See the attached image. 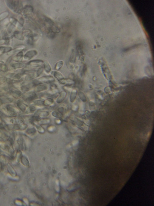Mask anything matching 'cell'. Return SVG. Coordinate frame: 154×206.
I'll return each mask as SVG.
<instances>
[{
  "label": "cell",
  "mask_w": 154,
  "mask_h": 206,
  "mask_svg": "<svg viewBox=\"0 0 154 206\" xmlns=\"http://www.w3.org/2000/svg\"><path fill=\"white\" fill-rule=\"evenodd\" d=\"M19 109L10 104H7L6 107L3 109V111L8 115L10 116H16Z\"/></svg>",
  "instance_id": "cell-1"
},
{
  "label": "cell",
  "mask_w": 154,
  "mask_h": 206,
  "mask_svg": "<svg viewBox=\"0 0 154 206\" xmlns=\"http://www.w3.org/2000/svg\"><path fill=\"white\" fill-rule=\"evenodd\" d=\"M8 6L15 12L19 13L22 11V5L19 1H8Z\"/></svg>",
  "instance_id": "cell-2"
},
{
  "label": "cell",
  "mask_w": 154,
  "mask_h": 206,
  "mask_svg": "<svg viewBox=\"0 0 154 206\" xmlns=\"http://www.w3.org/2000/svg\"><path fill=\"white\" fill-rule=\"evenodd\" d=\"M22 98L26 101H33L38 98V95L35 92H31L26 93L22 96Z\"/></svg>",
  "instance_id": "cell-3"
},
{
  "label": "cell",
  "mask_w": 154,
  "mask_h": 206,
  "mask_svg": "<svg viewBox=\"0 0 154 206\" xmlns=\"http://www.w3.org/2000/svg\"><path fill=\"white\" fill-rule=\"evenodd\" d=\"M55 79L53 76L51 75L44 76L41 77L38 79L40 83H44L47 84H51L55 81Z\"/></svg>",
  "instance_id": "cell-4"
},
{
  "label": "cell",
  "mask_w": 154,
  "mask_h": 206,
  "mask_svg": "<svg viewBox=\"0 0 154 206\" xmlns=\"http://www.w3.org/2000/svg\"><path fill=\"white\" fill-rule=\"evenodd\" d=\"M16 105L17 107L19 110H20L23 113H25L26 112V111L27 110L28 107H29L28 105L24 103L20 99L17 100Z\"/></svg>",
  "instance_id": "cell-5"
},
{
  "label": "cell",
  "mask_w": 154,
  "mask_h": 206,
  "mask_svg": "<svg viewBox=\"0 0 154 206\" xmlns=\"http://www.w3.org/2000/svg\"><path fill=\"white\" fill-rule=\"evenodd\" d=\"M44 63V61L41 60H34L31 61L26 64L29 67H42Z\"/></svg>",
  "instance_id": "cell-6"
},
{
  "label": "cell",
  "mask_w": 154,
  "mask_h": 206,
  "mask_svg": "<svg viewBox=\"0 0 154 206\" xmlns=\"http://www.w3.org/2000/svg\"><path fill=\"white\" fill-rule=\"evenodd\" d=\"M37 54V51L35 50H30L27 52L23 57V59L25 61H29L33 58Z\"/></svg>",
  "instance_id": "cell-7"
},
{
  "label": "cell",
  "mask_w": 154,
  "mask_h": 206,
  "mask_svg": "<svg viewBox=\"0 0 154 206\" xmlns=\"http://www.w3.org/2000/svg\"><path fill=\"white\" fill-rule=\"evenodd\" d=\"M42 21L44 25L48 29L50 28L51 27L54 25V22L52 21L50 19L47 17H44V18L42 19Z\"/></svg>",
  "instance_id": "cell-8"
},
{
  "label": "cell",
  "mask_w": 154,
  "mask_h": 206,
  "mask_svg": "<svg viewBox=\"0 0 154 206\" xmlns=\"http://www.w3.org/2000/svg\"><path fill=\"white\" fill-rule=\"evenodd\" d=\"M27 73H27V75L25 77V79L26 81H31L38 77L36 71H31L28 72Z\"/></svg>",
  "instance_id": "cell-9"
},
{
  "label": "cell",
  "mask_w": 154,
  "mask_h": 206,
  "mask_svg": "<svg viewBox=\"0 0 154 206\" xmlns=\"http://www.w3.org/2000/svg\"><path fill=\"white\" fill-rule=\"evenodd\" d=\"M48 88V86L45 84H39L36 86H35L34 92L35 93H40L46 91L47 90Z\"/></svg>",
  "instance_id": "cell-10"
},
{
  "label": "cell",
  "mask_w": 154,
  "mask_h": 206,
  "mask_svg": "<svg viewBox=\"0 0 154 206\" xmlns=\"http://www.w3.org/2000/svg\"><path fill=\"white\" fill-rule=\"evenodd\" d=\"M11 96L12 97L15 99H19V98L22 97L23 96V93L21 90L16 89L12 91L11 93Z\"/></svg>",
  "instance_id": "cell-11"
},
{
  "label": "cell",
  "mask_w": 154,
  "mask_h": 206,
  "mask_svg": "<svg viewBox=\"0 0 154 206\" xmlns=\"http://www.w3.org/2000/svg\"><path fill=\"white\" fill-rule=\"evenodd\" d=\"M66 92L64 91L61 92L59 94H58V97L56 99V103L58 104L61 103L66 97Z\"/></svg>",
  "instance_id": "cell-12"
},
{
  "label": "cell",
  "mask_w": 154,
  "mask_h": 206,
  "mask_svg": "<svg viewBox=\"0 0 154 206\" xmlns=\"http://www.w3.org/2000/svg\"><path fill=\"white\" fill-rule=\"evenodd\" d=\"M50 114V112L48 111L40 110L36 111L34 114V116L39 118L40 117H47Z\"/></svg>",
  "instance_id": "cell-13"
},
{
  "label": "cell",
  "mask_w": 154,
  "mask_h": 206,
  "mask_svg": "<svg viewBox=\"0 0 154 206\" xmlns=\"http://www.w3.org/2000/svg\"><path fill=\"white\" fill-rule=\"evenodd\" d=\"M26 64L23 62H16L12 63L10 66V69H21L26 66Z\"/></svg>",
  "instance_id": "cell-14"
},
{
  "label": "cell",
  "mask_w": 154,
  "mask_h": 206,
  "mask_svg": "<svg viewBox=\"0 0 154 206\" xmlns=\"http://www.w3.org/2000/svg\"><path fill=\"white\" fill-rule=\"evenodd\" d=\"M33 9L32 7L30 6H26L23 9V14L25 16H29L30 15L32 14L33 13Z\"/></svg>",
  "instance_id": "cell-15"
},
{
  "label": "cell",
  "mask_w": 154,
  "mask_h": 206,
  "mask_svg": "<svg viewBox=\"0 0 154 206\" xmlns=\"http://www.w3.org/2000/svg\"><path fill=\"white\" fill-rule=\"evenodd\" d=\"M13 101L12 98L9 97H3L0 98V103L2 104H9Z\"/></svg>",
  "instance_id": "cell-16"
},
{
  "label": "cell",
  "mask_w": 154,
  "mask_h": 206,
  "mask_svg": "<svg viewBox=\"0 0 154 206\" xmlns=\"http://www.w3.org/2000/svg\"><path fill=\"white\" fill-rule=\"evenodd\" d=\"M51 74L58 80L59 82H60L61 81L64 79L62 75L57 71L52 72H51Z\"/></svg>",
  "instance_id": "cell-17"
},
{
  "label": "cell",
  "mask_w": 154,
  "mask_h": 206,
  "mask_svg": "<svg viewBox=\"0 0 154 206\" xmlns=\"http://www.w3.org/2000/svg\"><path fill=\"white\" fill-rule=\"evenodd\" d=\"M24 57V54L22 51H20L17 54L16 56L13 57V59L14 61L17 62H19L22 61Z\"/></svg>",
  "instance_id": "cell-18"
},
{
  "label": "cell",
  "mask_w": 154,
  "mask_h": 206,
  "mask_svg": "<svg viewBox=\"0 0 154 206\" xmlns=\"http://www.w3.org/2000/svg\"><path fill=\"white\" fill-rule=\"evenodd\" d=\"M54 103V101L53 98L48 97L44 100V106H51Z\"/></svg>",
  "instance_id": "cell-19"
},
{
  "label": "cell",
  "mask_w": 154,
  "mask_h": 206,
  "mask_svg": "<svg viewBox=\"0 0 154 206\" xmlns=\"http://www.w3.org/2000/svg\"><path fill=\"white\" fill-rule=\"evenodd\" d=\"M31 87V84H26L22 85L20 87L21 91L22 93H27L30 91Z\"/></svg>",
  "instance_id": "cell-20"
},
{
  "label": "cell",
  "mask_w": 154,
  "mask_h": 206,
  "mask_svg": "<svg viewBox=\"0 0 154 206\" xmlns=\"http://www.w3.org/2000/svg\"><path fill=\"white\" fill-rule=\"evenodd\" d=\"M33 105L36 107H44V100L42 99H36V100L32 101Z\"/></svg>",
  "instance_id": "cell-21"
},
{
  "label": "cell",
  "mask_w": 154,
  "mask_h": 206,
  "mask_svg": "<svg viewBox=\"0 0 154 206\" xmlns=\"http://www.w3.org/2000/svg\"><path fill=\"white\" fill-rule=\"evenodd\" d=\"M51 92L50 93L51 94H55L58 93V86L54 84L51 83L50 85Z\"/></svg>",
  "instance_id": "cell-22"
},
{
  "label": "cell",
  "mask_w": 154,
  "mask_h": 206,
  "mask_svg": "<svg viewBox=\"0 0 154 206\" xmlns=\"http://www.w3.org/2000/svg\"><path fill=\"white\" fill-rule=\"evenodd\" d=\"M22 73H13L10 74V78L12 79L14 81H19L20 80L22 77Z\"/></svg>",
  "instance_id": "cell-23"
},
{
  "label": "cell",
  "mask_w": 154,
  "mask_h": 206,
  "mask_svg": "<svg viewBox=\"0 0 154 206\" xmlns=\"http://www.w3.org/2000/svg\"><path fill=\"white\" fill-rule=\"evenodd\" d=\"M43 65H44L43 68H44V69L46 73H51L52 69H51V65H50V64L47 61L44 62Z\"/></svg>",
  "instance_id": "cell-24"
},
{
  "label": "cell",
  "mask_w": 154,
  "mask_h": 206,
  "mask_svg": "<svg viewBox=\"0 0 154 206\" xmlns=\"http://www.w3.org/2000/svg\"><path fill=\"white\" fill-rule=\"evenodd\" d=\"M14 36L16 38L20 40H23L24 39V36L23 34L19 31H15L14 33Z\"/></svg>",
  "instance_id": "cell-25"
},
{
  "label": "cell",
  "mask_w": 154,
  "mask_h": 206,
  "mask_svg": "<svg viewBox=\"0 0 154 206\" xmlns=\"http://www.w3.org/2000/svg\"><path fill=\"white\" fill-rule=\"evenodd\" d=\"M22 33L24 36L29 37H31L33 36L32 33L31 31L29 29H24Z\"/></svg>",
  "instance_id": "cell-26"
},
{
  "label": "cell",
  "mask_w": 154,
  "mask_h": 206,
  "mask_svg": "<svg viewBox=\"0 0 154 206\" xmlns=\"http://www.w3.org/2000/svg\"><path fill=\"white\" fill-rule=\"evenodd\" d=\"M37 110V107L35 106H31L28 107L27 110L25 113H35Z\"/></svg>",
  "instance_id": "cell-27"
},
{
  "label": "cell",
  "mask_w": 154,
  "mask_h": 206,
  "mask_svg": "<svg viewBox=\"0 0 154 206\" xmlns=\"http://www.w3.org/2000/svg\"><path fill=\"white\" fill-rule=\"evenodd\" d=\"M10 122L13 124H21L23 123V120L21 118H14L11 119Z\"/></svg>",
  "instance_id": "cell-28"
},
{
  "label": "cell",
  "mask_w": 154,
  "mask_h": 206,
  "mask_svg": "<svg viewBox=\"0 0 154 206\" xmlns=\"http://www.w3.org/2000/svg\"><path fill=\"white\" fill-rule=\"evenodd\" d=\"M48 30L49 31L53 32V33H55V34L59 33L60 31V30L59 28L58 27L56 26H54V25L51 27V28H49Z\"/></svg>",
  "instance_id": "cell-29"
},
{
  "label": "cell",
  "mask_w": 154,
  "mask_h": 206,
  "mask_svg": "<svg viewBox=\"0 0 154 206\" xmlns=\"http://www.w3.org/2000/svg\"><path fill=\"white\" fill-rule=\"evenodd\" d=\"M63 64H64V62L62 61H59L56 63L54 69L56 71H59L62 68V67L63 65Z\"/></svg>",
  "instance_id": "cell-30"
},
{
  "label": "cell",
  "mask_w": 154,
  "mask_h": 206,
  "mask_svg": "<svg viewBox=\"0 0 154 206\" xmlns=\"http://www.w3.org/2000/svg\"><path fill=\"white\" fill-rule=\"evenodd\" d=\"M51 120L49 118H43L39 121V123L41 125H45L50 123Z\"/></svg>",
  "instance_id": "cell-31"
},
{
  "label": "cell",
  "mask_w": 154,
  "mask_h": 206,
  "mask_svg": "<svg viewBox=\"0 0 154 206\" xmlns=\"http://www.w3.org/2000/svg\"><path fill=\"white\" fill-rule=\"evenodd\" d=\"M51 114L52 116L56 118H61L62 116V114L59 113L58 111H53Z\"/></svg>",
  "instance_id": "cell-32"
},
{
  "label": "cell",
  "mask_w": 154,
  "mask_h": 206,
  "mask_svg": "<svg viewBox=\"0 0 154 206\" xmlns=\"http://www.w3.org/2000/svg\"><path fill=\"white\" fill-rule=\"evenodd\" d=\"M0 69L4 72H6L8 71V67L6 64H2L0 65Z\"/></svg>",
  "instance_id": "cell-33"
},
{
  "label": "cell",
  "mask_w": 154,
  "mask_h": 206,
  "mask_svg": "<svg viewBox=\"0 0 154 206\" xmlns=\"http://www.w3.org/2000/svg\"><path fill=\"white\" fill-rule=\"evenodd\" d=\"M43 70H44V68L41 67L38 69V71H37V74L38 77H39L42 74L43 72Z\"/></svg>",
  "instance_id": "cell-34"
},
{
  "label": "cell",
  "mask_w": 154,
  "mask_h": 206,
  "mask_svg": "<svg viewBox=\"0 0 154 206\" xmlns=\"http://www.w3.org/2000/svg\"><path fill=\"white\" fill-rule=\"evenodd\" d=\"M48 35L49 38H53L55 37V34L53 33V32L49 31V32L48 33Z\"/></svg>",
  "instance_id": "cell-35"
},
{
  "label": "cell",
  "mask_w": 154,
  "mask_h": 206,
  "mask_svg": "<svg viewBox=\"0 0 154 206\" xmlns=\"http://www.w3.org/2000/svg\"><path fill=\"white\" fill-rule=\"evenodd\" d=\"M7 78L6 77H2L0 78V84L4 83L7 81Z\"/></svg>",
  "instance_id": "cell-36"
},
{
  "label": "cell",
  "mask_w": 154,
  "mask_h": 206,
  "mask_svg": "<svg viewBox=\"0 0 154 206\" xmlns=\"http://www.w3.org/2000/svg\"><path fill=\"white\" fill-rule=\"evenodd\" d=\"M64 107L60 106L58 108V111L59 113H61V114H62V113H64Z\"/></svg>",
  "instance_id": "cell-37"
},
{
  "label": "cell",
  "mask_w": 154,
  "mask_h": 206,
  "mask_svg": "<svg viewBox=\"0 0 154 206\" xmlns=\"http://www.w3.org/2000/svg\"><path fill=\"white\" fill-rule=\"evenodd\" d=\"M37 129L38 130L39 132H41V133H43L44 132V129L42 128L41 127V126H37Z\"/></svg>",
  "instance_id": "cell-38"
}]
</instances>
